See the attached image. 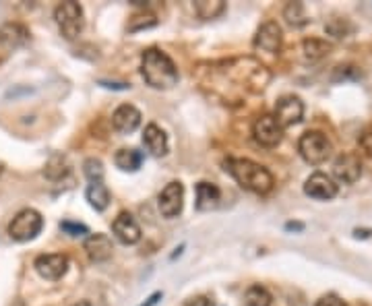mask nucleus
Listing matches in <instances>:
<instances>
[{
    "label": "nucleus",
    "mask_w": 372,
    "mask_h": 306,
    "mask_svg": "<svg viewBox=\"0 0 372 306\" xmlns=\"http://www.w3.org/2000/svg\"><path fill=\"white\" fill-rule=\"evenodd\" d=\"M245 305L247 306H271L273 305V296L269 294L267 288L263 286H252L248 288L245 294Z\"/></svg>",
    "instance_id": "nucleus-24"
},
{
    "label": "nucleus",
    "mask_w": 372,
    "mask_h": 306,
    "mask_svg": "<svg viewBox=\"0 0 372 306\" xmlns=\"http://www.w3.org/2000/svg\"><path fill=\"white\" fill-rule=\"evenodd\" d=\"M83 172H85L89 183H104V164L100 160H95V158L85 160Z\"/></svg>",
    "instance_id": "nucleus-25"
},
{
    "label": "nucleus",
    "mask_w": 372,
    "mask_h": 306,
    "mask_svg": "<svg viewBox=\"0 0 372 306\" xmlns=\"http://www.w3.org/2000/svg\"><path fill=\"white\" fill-rule=\"evenodd\" d=\"M72 306H91V303H89V300H81V303H77V305Z\"/></svg>",
    "instance_id": "nucleus-36"
},
{
    "label": "nucleus",
    "mask_w": 372,
    "mask_h": 306,
    "mask_svg": "<svg viewBox=\"0 0 372 306\" xmlns=\"http://www.w3.org/2000/svg\"><path fill=\"white\" fill-rule=\"evenodd\" d=\"M157 25V19L155 15L151 13H143V15H134L128 23V31H141V29H149V27H155Z\"/></svg>",
    "instance_id": "nucleus-26"
},
{
    "label": "nucleus",
    "mask_w": 372,
    "mask_h": 306,
    "mask_svg": "<svg viewBox=\"0 0 372 306\" xmlns=\"http://www.w3.org/2000/svg\"><path fill=\"white\" fill-rule=\"evenodd\" d=\"M333 176L343 184H354L362 176V162L356 153H343L333 164Z\"/></svg>",
    "instance_id": "nucleus-10"
},
{
    "label": "nucleus",
    "mask_w": 372,
    "mask_h": 306,
    "mask_svg": "<svg viewBox=\"0 0 372 306\" xmlns=\"http://www.w3.org/2000/svg\"><path fill=\"white\" fill-rule=\"evenodd\" d=\"M314 306H346V305H343V300H341L337 294H327V296L318 298Z\"/></svg>",
    "instance_id": "nucleus-30"
},
{
    "label": "nucleus",
    "mask_w": 372,
    "mask_h": 306,
    "mask_svg": "<svg viewBox=\"0 0 372 306\" xmlns=\"http://www.w3.org/2000/svg\"><path fill=\"white\" fill-rule=\"evenodd\" d=\"M157 205H160V211L164 217H178L183 211V205H185V186L176 181L166 184V188L160 192Z\"/></svg>",
    "instance_id": "nucleus-8"
},
{
    "label": "nucleus",
    "mask_w": 372,
    "mask_h": 306,
    "mask_svg": "<svg viewBox=\"0 0 372 306\" xmlns=\"http://www.w3.org/2000/svg\"><path fill=\"white\" fill-rule=\"evenodd\" d=\"M36 271L44 277V280H61L62 275L68 269V259L64 254H40L33 263Z\"/></svg>",
    "instance_id": "nucleus-11"
},
{
    "label": "nucleus",
    "mask_w": 372,
    "mask_h": 306,
    "mask_svg": "<svg viewBox=\"0 0 372 306\" xmlns=\"http://www.w3.org/2000/svg\"><path fill=\"white\" fill-rule=\"evenodd\" d=\"M44 172H46L48 178L56 181V178H61V176H64V174L68 172V168H66V164H64L62 158H52V162L48 164V168H46Z\"/></svg>",
    "instance_id": "nucleus-27"
},
{
    "label": "nucleus",
    "mask_w": 372,
    "mask_h": 306,
    "mask_svg": "<svg viewBox=\"0 0 372 306\" xmlns=\"http://www.w3.org/2000/svg\"><path fill=\"white\" fill-rule=\"evenodd\" d=\"M85 197L95 211H104L110 205V190L104 183H89Z\"/></svg>",
    "instance_id": "nucleus-19"
},
{
    "label": "nucleus",
    "mask_w": 372,
    "mask_h": 306,
    "mask_svg": "<svg viewBox=\"0 0 372 306\" xmlns=\"http://www.w3.org/2000/svg\"><path fill=\"white\" fill-rule=\"evenodd\" d=\"M188 306H213V300H209V298H194V303H188Z\"/></svg>",
    "instance_id": "nucleus-33"
},
{
    "label": "nucleus",
    "mask_w": 372,
    "mask_h": 306,
    "mask_svg": "<svg viewBox=\"0 0 372 306\" xmlns=\"http://www.w3.org/2000/svg\"><path fill=\"white\" fill-rule=\"evenodd\" d=\"M194 10L201 19H215L226 10V2L224 0H213V2L199 0V2H194Z\"/></svg>",
    "instance_id": "nucleus-23"
},
{
    "label": "nucleus",
    "mask_w": 372,
    "mask_h": 306,
    "mask_svg": "<svg viewBox=\"0 0 372 306\" xmlns=\"http://www.w3.org/2000/svg\"><path fill=\"white\" fill-rule=\"evenodd\" d=\"M304 192L312 197V199H318V201H329L337 194V184L333 183L327 174L323 172H316L312 174L307 184H304Z\"/></svg>",
    "instance_id": "nucleus-13"
},
{
    "label": "nucleus",
    "mask_w": 372,
    "mask_h": 306,
    "mask_svg": "<svg viewBox=\"0 0 372 306\" xmlns=\"http://www.w3.org/2000/svg\"><path fill=\"white\" fill-rule=\"evenodd\" d=\"M226 170L234 176V181L240 184L242 188H247L250 192H256V194H267L271 192L273 188V176L271 172L252 162V160H242V158H228L224 162Z\"/></svg>",
    "instance_id": "nucleus-2"
},
{
    "label": "nucleus",
    "mask_w": 372,
    "mask_h": 306,
    "mask_svg": "<svg viewBox=\"0 0 372 306\" xmlns=\"http://www.w3.org/2000/svg\"><path fill=\"white\" fill-rule=\"evenodd\" d=\"M112 240L106 236V234H91L87 240H85V252L89 254L91 261L95 263H102V261H108L112 257Z\"/></svg>",
    "instance_id": "nucleus-17"
},
{
    "label": "nucleus",
    "mask_w": 372,
    "mask_h": 306,
    "mask_svg": "<svg viewBox=\"0 0 372 306\" xmlns=\"http://www.w3.org/2000/svg\"><path fill=\"white\" fill-rule=\"evenodd\" d=\"M29 42V29L21 23H6L0 27V46L15 50Z\"/></svg>",
    "instance_id": "nucleus-16"
},
{
    "label": "nucleus",
    "mask_w": 372,
    "mask_h": 306,
    "mask_svg": "<svg viewBox=\"0 0 372 306\" xmlns=\"http://www.w3.org/2000/svg\"><path fill=\"white\" fill-rule=\"evenodd\" d=\"M61 230L68 236H87L89 234V228L83 224H77V222H61Z\"/></svg>",
    "instance_id": "nucleus-28"
},
{
    "label": "nucleus",
    "mask_w": 372,
    "mask_h": 306,
    "mask_svg": "<svg viewBox=\"0 0 372 306\" xmlns=\"http://www.w3.org/2000/svg\"><path fill=\"white\" fill-rule=\"evenodd\" d=\"M222 192L213 183L196 184V209L199 211H211L219 205Z\"/></svg>",
    "instance_id": "nucleus-18"
},
{
    "label": "nucleus",
    "mask_w": 372,
    "mask_h": 306,
    "mask_svg": "<svg viewBox=\"0 0 372 306\" xmlns=\"http://www.w3.org/2000/svg\"><path fill=\"white\" fill-rule=\"evenodd\" d=\"M298 151H300L304 162H309L312 166H318V164H323L331 158L333 145L327 139V135H323L318 130H309L300 137Z\"/></svg>",
    "instance_id": "nucleus-4"
},
{
    "label": "nucleus",
    "mask_w": 372,
    "mask_h": 306,
    "mask_svg": "<svg viewBox=\"0 0 372 306\" xmlns=\"http://www.w3.org/2000/svg\"><path fill=\"white\" fill-rule=\"evenodd\" d=\"M284 17L292 27H302V25L309 23V17H307L302 2H288L286 8H284Z\"/></svg>",
    "instance_id": "nucleus-22"
},
{
    "label": "nucleus",
    "mask_w": 372,
    "mask_h": 306,
    "mask_svg": "<svg viewBox=\"0 0 372 306\" xmlns=\"http://www.w3.org/2000/svg\"><path fill=\"white\" fill-rule=\"evenodd\" d=\"M112 124H114V128H116L118 132L130 135V132H134V130L139 128V124H141V112H139L134 106H130V104H123V106H118L116 112L112 114Z\"/></svg>",
    "instance_id": "nucleus-14"
},
{
    "label": "nucleus",
    "mask_w": 372,
    "mask_h": 306,
    "mask_svg": "<svg viewBox=\"0 0 372 306\" xmlns=\"http://www.w3.org/2000/svg\"><path fill=\"white\" fill-rule=\"evenodd\" d=\"M114 164L124 172H137L141 168V164H143V153L132 149V147H124V149L116 151Z\"/></svg>",
    "instance_id": "nucleus-20"
},
{
    "label": "nucleus",
    "mask_w": 372,
    "mask_h": 306,
    "mask_svg": "<svg viewBox=\"0 0 372 306\" xmlns=\"http://www.w3.org/2000/svg\"><path fill=\"white\" fill-rule=\"evenodd\" d=\"M100 85L110 87V89H130V85H126V83H108V81H100Z\"/></svg>",
    "instance_id": "nucleus-32"
},
{
    "label": "nucleus",
    "mask_w": 372,
    "mask_h": 306,
    "mask_svg": "<svg viewBox=\"0 0 372 306\" xmlns=\"http://www.w3.org/2000/svg\"><path fill=\"white\" fill-rule=\"evenodd\" d=\"M54 19L61 27V33L66 40H77L85 27V21H83V8L79 2H72V0H66L61 2L56 8H54Z\"/></svg>",
    "instance_id": "nucleus-5"
},
{
    "label": "nucleus",
    "mask_w": 372,
    "mask_h": 306,
    "mask_svg": "<svg viewBox=\"0 0 372 306\" xmlns=\"http://www.w3.org/2000/svg\"><path fill=\"white\" fill-rule=\"evenodd\" d=\"M281 27L275 23V21H265L258 31H256V38H254V48L256 50H263L267 54H277L279 48H281Z\"/></svg>",
    "instance_id": "nucleus-9"
},
{
    "label": "nucleus",
    "mask_w": 372,
    "mask_h": 306,
    "mask_svg": "<svg viewBox=\"0 0 372 306\" xmlns=\"http://www.w3.org/2000/svg\"><path fill=\"white\" fill-rule=\"evenodd\" d=\"M281 135H284V128L279 126V123L275 121L273 114H263L252 124V137L263 147H275V145H279Z\"/></svg>",
    "instance_id": "nucleus-6"
},
{
    "label": "nucleus",
    "mask_w": 372,
    "mask_h": 306,
    "mask_svg": "<svg viewBox=\"0 0 372 306\" xmlns=\"http://www.w3.org/2000/svg\"><path fill=\"white\" fill-rule=\"evenodd\" d=\"M356 236H358V238H360V236H362V238H369V236H371V230H362V232L356 230Z\"/></svg>",
    "instance_id": "nucleus-35"
},
{
    "label": "nucleus",
    "mask_w": 372,
    "mask_h": 306,
    "mask_svg": "<svg viewBox=\"0 0 372 306\" xmlns=\"http://www.w3.org/2000/svg\"><path fill=\"white\" fill-rule=\"evenodd\" d=\"M112 232H114L116 240L123 243V245H137L141 240V228H139L137 220L130 213H121L114 220Z\"/></svg>",
    "instance_id": "nucleus-12"
},
{
    "label": "nucleus",
    "mask_w": 372,
    "mask_h": 306,
    "mask_svg": "<svg viewBox=\"0 0 372 306\" xmlns=\"http://www.w3.org/2000/svg\"><path fill=\"white\" fill-rule=\"evenodd\" d=\"M0 174H2V162H0Z\"/></svg>",
    "instance_id": "nucleus-37"
},
{
    "label": "nucleus",
    "mask_w": 372,
    "mask_h": 306,
    "mask_svg": "<svg viewBox=\"0 0 372 306\" xmlns=\"http://www.w3.org/2000/svg\"><path fill=\"white\" fill-rule=\"evenodd\" d=\"M360 147H362V151H364L366 155H371L372 158V126L362 130V135H360Z\"/></svg>",
    "instance_id": "nucleus-29"
},
{
    "label": "nucleus",
    "mask_w": 372,
    "mask_h": 306,
    "mask_svg": "<svg viewBox=\"0 0 372 306\" xmlns=\"http://www.w3.org/2000/svg\"><path fill=\"white\" fill-rule=\"evenodd\" d=\"M275 121L279 123L281 128H288V126H294L302 121L304 116V104L300 98L296 95H284L277 100V106H275Z\"/></svg>",
    "instance_id": "nucleus-7"
},
{
    "label": "nucleus",
    "mask_w": 372,
    "mask_h": 306,
    "mask_svg": "<svg viewBox=\"0 0 372 306\" xmlns=\"http://www.w3.org/2000/svg\"><path fill=\"white\" fill-rule=\"evenodd\" d=\"M329 52H331V44H327L325 40L310 38V40L304 42V59H307V61H320V59H325Z\"/></svg>",
    "instance_id": "nucleus-21"
},
{
    "label": "nucleus",
    "mask_w": 372,
    "mask_h": 306,
    "mask_svg": "<svg viewBox=\"0 0 372 306\" xmlns=\"http://www.w3.org/2000/svg\"><path fill=\"white\" fill-rule=\"evenodd\" d=\"M44 228V217L36 209H21L8 224V236L17 243L33 240Z\"/></svg>",
    "instance_id": "nucleus-3"
},
{
    "label": "nucleus",
    "mask_w": 372,
    "mask_h": 306,
    "mask_svg": "<svg viewBox=\"0 0 372 306\" xmlns=\"http://www.w3.org/2000/svg\"><path fill=\"white\" fill-rule=\"evenodd\" d=\"M141 72H143V79L147 81V85L153 89H172L180 79L176 64L166 52H162L157 48H149L143 52Z\"/></svg>",
    "instance_id": "nucleus-1"
},
{
    "label": "nucleus",
    "mask_w": 372,
    "mask_h": 306,
    "mask_svg": "<svg viewBox=\"0 0 372 306\" xmlns=\"http://www.w3.org/2000/svg\"><path fill=\"white\" fill-rule=\"evenodd\" d=\"M162 296H164L162 292H155V294H151V296H149V298H147V300H145L141 306H155L160 300H162Z\"/></svg>",
    "instance_id": "nucleus-31"
},
{
    "label": "nucleus",
    "mask_w": 372,
    "mask_h": 306,
    "mask_svg": "<svg viewBox=\"0 0 372 306\" xmlns=\"http://www.w3.org/2000/svg\"><path fill=\"white\" fill-rule=\"evenodd\" d=\"M143 145L155 158H162V155L168 153V137H166V132L157 124H147L145 126V130H143Z\"/></svg>",
    "instance_id": "nucleus-15"
},
{
    "label": "nucleus",
    "mask_w": 372,
    "mask_h": 306,
    "mask_svg": "<svg viewBox=\"0 0 372 306\" xmlns=\"http://www.w3.org/2000/svg\"><path fill=\"white\" fill-rule=\"evenodd\" d=\"M286 230H296V232H302V230H304V224H298V222H288V224H286Z\"/></svg>",
    "instance_id": "nucleus-34"
}]
</instances>
